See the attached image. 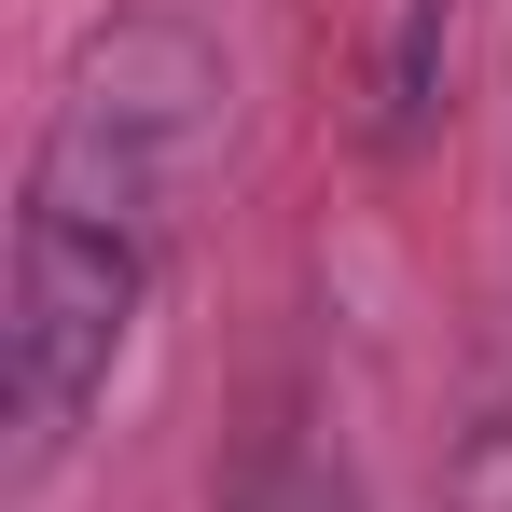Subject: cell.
<instances>
[{"label":"cell","mask_w":512,"mask_h":512,"mask_svg":"<svg viewBox=\"0 0 512 512\" xmlns=\"http://www.w3.org/2000/svg\"><path fill=\"white\" fill-rule=\"evenodd\" d=\"M222 153V42L194 14H97L56 70L42 153L14 194V291H0V416L14 485H42L111 402L139 305L180 250V208Z\"/></svg>","instance_id":"obj_1"},{"label":"cell","mask_w":512,"mask_h":512,"mask_svg":"<svg viewBox=\"0 0 512 512\" xmlns=\"http://www.w3.org/2000/svg\"><path fill=\"white\" fill-rule=\"evenodd\" d=\"M457 512H512V416L471 429V457H457Z\"/></svg>","instance_id":"obj_3"},{"label":"cell","mask_w":512,"mask_h":512,"mask_svg":"<svg viewBox=\"0 0 512 512\" xmlns=\"http://www.w3.org/2000/svg\"><path fill=\"white\" fill-rule=\"evenodd\" d=\"M222 512H360V485H346V457L319 429H263L236 457V485H222Z\"/></svg>","instance_id":"obj_2"}]
</instances>
